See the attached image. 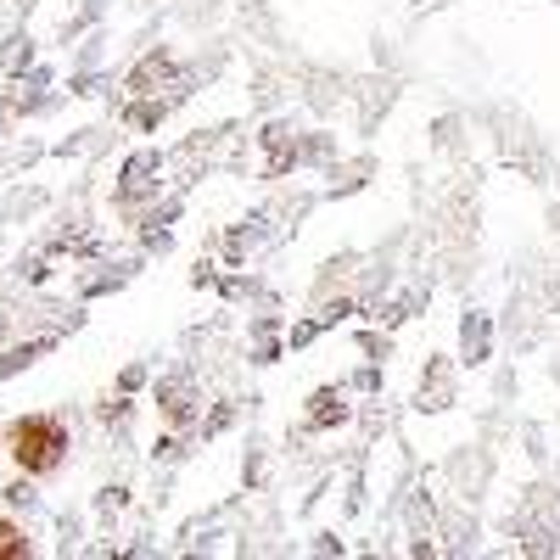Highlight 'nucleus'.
<instances>
[{"label": "nucleus", "instance_id": "nucleus-1", "mask_svg": "<svg viewBox=\"0 0 560 560\" xmlns=\"http://www.w3.org/2000/svg\"><path fill=\"white\" fill-rule=\"evenodd\" d=\"M62 448H68V432L51 415H23L12 427V454H18L23 471H51V465L62 459Z\"/></svg>", "mask_w": 560, "mask_h": 560}, {"label": "nucleus", "instance_id": "nucleus-2", "mask_svg": "<svg viewBox=\"0 0 560 560\" xmlns=\"http://www.w3.org/2000/svg\"><path fill=\"white\" fill-rule=\"evenodd\" d=\"M12 555H28V544H23V533L12 522H0V560H12Z\"/></svg>", "mask_w": 560, "mask_h": 560}]
</instances>
